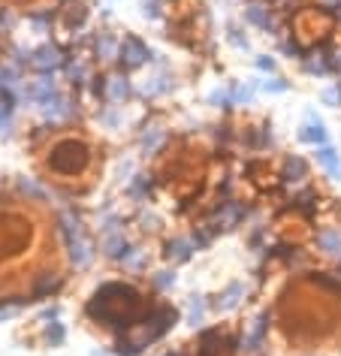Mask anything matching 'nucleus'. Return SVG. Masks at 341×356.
I'll use <instances>...</instances> for the list:
<instances>
[{"mask_svg": "<svg viewBox=\"0 0 341 356\" xmlns=\"http://www.w3.org/2000/svg\"><path fill=\"white\" fill-rule=\"evenodd\" d=\"M145 311L148 302L130 281H103L85 302V317L97 326L109 329L112 335L139 326L145 320Z\"/></svg>", "mask_w": 341, "mask_h": 356, "instance_id": "obj_1", "label": "nucleus"}, {"mask_svg": "<svg viewBox=\"0 0 341 356\" xmlns=\"http://www.w3.org/2000/svg\"><path fill=\"white\" fill-rule=\"evenodd\" d=\"M91 160H94V148L82 136H61L46 151L49 172L64 178V181H76L79 175H85L91 169Z\"/></svg>", "mask_w": 341, "mask_h": 356, "instance_id": "obj_2", "label": "nucleus"}, {"mask_svg": "<svg viewBox=\"0 0 341 356\" xmlns=\"http://www.w3.org/2000/svg\"><path fill=\"white\" fill-rule=\"evenodd\" d=\"M148 60H151L148 42L127 33V37L121 40V49H118V70L121 73H136V70H142Z\"/></svg>", "mask_w": 341, "mask_h": 356, "instance_id": "obj_3", "label": "nucleus"}, {"mask_svg": "<svg viewBox=\"0 0 341 356\" xmlns=\"http://www.w3.org/2000/svg\"><path fill=\"white\" fill-rule=\"evenodd\" d=\"M145 329H148V335H151V341H160L166 332H173L175 323H178V311L173 305H166V302H154V305H148L145 311Z\"/></svg>", "mask_w": 341, "mask_h": 356, "instance_id": "obj_4", "label": "nucleus"}, {"mask_svg": "<svg viewBox=\"0 0 341 356\" xmlns=\"http://www.w3.org/2000/svg\"><path fill=\"white\" fill-rule=\"evenodd\" d=\"M31 238V227L24 224H13L10 218H0V263L3 260H13L15 254L24 251V245H28Z\"/></svg>", "mask_w": 341, "mask_h": 356, "instance_id": "obj_5", "label": "nucleus"}, {"mask_svg": "<svg viewBox=\"0 0 341 356\" xmlns=\"http://www.w3.org/2000/svg\"><path fill=\"white\" fill-rule=\"evenodd\" d=\"M269 323H272V311H260V314L248 323L245 332H241V338H239V353L254 356V353L263 350L266 338H269Z\"/></svg>", "mask_w": 341, "mask_h": 356, "instance_id": "obj_6", "label": "nucleus"}, {"mask_svg": "<svg viewBox=\"0 0 341 356\" xmlns=\"http://www.w3.org/2000/svg\"><path fill=\"white\" fill-rule=\"evenodd\" d=\"M133 97V82L127 79V73H121V70H115V73H106L103 76V103L109 106H124Z\"/></svg>", "mask_w": 341, "mask_h": 356, "instance_id": "obj_7", "label": "nucleus"}, {"mask_svg": "<svg viewBox=\"0 0 341 356\" xmlns=\"http://www.w3.org/2000/svg\"><path fill=\"white\" fill-rule=\"evenodd\" d=\"M61 287H64V275L61 272H51V269L37 272L28 284V302H42V299L58 296Z\"/></svg>", "mask_w": 341, "mask_h": 356, "instance_id": "obj_8", "label": "nucleus"}, {"mask_svg": "<svg viewBox=\"0 0 341 356\" xmlns=\"http://www.w3.org/2000/svg\"><path fill=\"white\" fill-rule=\"evenodd\" d=\"M64 248H67V260L73 269H91L94 260H97V248H94L91 238H88V233L67 238Z\"/></svg>", "mask_w": 341, "mask_h": 356, "instance_id": "obj_9", "label": "nucleus"}, {"mask_svg": "<svg viewBox=\"0 0 341 356\" xmlns=\"http://www.w3.org/2000/svg\"><path fill=\"white\" fill-rule=\"evenodd\" d=\"M64 64H67V51L55 46V42H42L31 55V67L37 70V73H58Z\"/></svg>", "mask_w": 341, "mask_h": 356, "instance_id": "obj_10", "label": "nucleus"}, {"mask_svg": "<svg viewBox=\"0 0 341 356\" xmlns=\"http://www.w3.org/2000/svg\"><path fill=\"white\" fill-rule=\"evenodd\" d=\"M248 215V209H245V202H236V200H223L218 209H214V215H212V229L214 233H221V229H236L241 220H245Z\"/></svg>", "mask_w": 341, "mask_h": 356, "instance_id": "obj_11", "label": "nucleus"}, {"mask_svg": "<svg viewBox=\"0 0 341 356\" xmlns=\"http://www.w3.org/2000/svg\"><path fill=\"white\" fill-rule=\"evenodd\" d=\"M245 22L257 31L266 33H278V22H275V6L266 3V0H251L245 6Z\"/></svg>", "mask_w": 341, "mask_h": 356, "instance_id": "obj_12", "label": "nucleus"}, {"mask_svg": "<svg viewBox=\"0 0 341 356\" xmlns=\"http://www.w3.org/2000/svg\"><path fill=\"white\" fill-rule=\"evenodd\" d=\"M166 139H169V133H166L164 124H157V121L145 124V127L139 130V151H142V157H157L160 151H164Z\"/></svg>", "mask_w": 341, "mask_h": 356, "instance_id": "obj_13", "label": "nucleus"}, {"mask_svg": "<svg viewBox=\"0 0 341 356\" xmlns=\"http://www.w3.org/2000/svg\"><path fill=\"white\" fill-rule=\"evenodd\" d=\"M91 49H94V60L97 64H118V49H121V40L115 37L112 31H100L94 33L91 40Z\"/></svg>", "mask_w": 341, "mask_h": 356, "instance_id": "obj_14", "label": "nucleus"}, {"mask_svg": "<svg viewBox=\"0 0 341 356\" xmlns=\"http://www.w3.org/2000/svg\"><path fill=\"white\" fill-rule=\"evenodd\" d=\"M24 94H28L31 103H49V100H55V97L61 94L55 73H40L28 88H24Z\"/></svg>", "mask_w": 341, "mask_h": 356, "instance_id": "obj_15", "label": "nucleus"}, {"mask_svg": "<svg viewBox=\"0 0 341 356\" xmlns=\"http://www.w3.org/2000/svg\"><path fill=\"white\" fill-rule=\"evenodd\" d=\"M314 242H317V251L326 260H335L341 266V229L338 227H320Z\"/></svg>", "mask_w": 341, "mask_h": 356, "instance_id": "obj_16", "label": "nucleus"}, {"mask_svg": "<svg viewBox=\"0 0 341 356\" xmlns=\"http://www.w3.org/2000/svg\"><path fill=\"white\" fill-rule=\"evenodd\" d=\"M329 58H332V49L326 46H314L302 55V70L308 76H329L332 67H329Z\"/></svg>", "mask_w": 341, "mask_h": 356, "instance_id": "obj_17", "label": "nucleus"}, {"mask_svg": "<svg viewBox=\"0 0 341 356\" xmlns=\"http://www.w3.org/2000/svg\"><path fill=\"white\" fill-rule=\"evenodd\" d=\"M241 299H245V284H241V281H230L227 287L218 293V299L212 302V308L218 311V314H230V311H236L241 305Z\"/></svg>", "mask_w": 341, "mask_h": 356, "instance_id": "obj_18", "label": "nucleus"}, {"mask_svg": "<svg viewBox=\"0 0 341 356\" xmlns=\"http://www.w3.org/2000/svg\"><path fill=\"white\" fill-rule=\"evenodd\" d=\"M42 115H46V121H49V124H61V121H70V118H76V115H79V109H76V103L70 100V97L58 94L55 100L42 103Z\"/></svg>", "mask_w": 341, "mask_h": 356, "instance_id": "obj_19", "label": "nucleus"}, {"mask_svg": "<svg viewBox=\"0 0 341 356\" xmlns=\"http://www.w3.org/2000/svg\"><path fill=\"white\" fill-rule=\"evenodd\" d=\"M308 175H311V166H308V160L305 157H299V154H287L284 157L281 178L287 184H302V181H308Z\"/></svg>", "mask_w": 341, "mask_h": 356, "instance_id": "obj_20", "label": "nucleus"}, {"mask_svg": "<svg viewBox=\"0 0 341 356\" xmlns=\"http://www.w3.org/2000/svg\"><path fill=\"white\" fill-rule=\"evenodd\" d=\"M299 139L302 142H311V145H326V139H329V133H326V124H323L317 118V112H305V124H302V130H299Z\"/></svg>", "mask_w": 341, "mask_h": 356, "instance_id": "obj_21", "label": "nucleus"}, {"mask_svg": "<svg viewBox=\"0 0 341 356\" xmlns=\"http://www.w3.org/2000/svg\"><path fill=\"white\" fill-rule=\"evenodd\" d=\"M175 88V79L169 76V73H164V70H157V73H151L145 82H142V88H139V94L142 97H148V100H154V97H164V94H169Z\"/></svg>", "mask_w": 341, "mask_h": 356, "instance_id": "obj_22", "label": "nucleus"}, {"mask_svg": "<svg viewBox=\"0 0 341 356\" xmlns=\"http://www.w3.org/2000/svg\"><path fill=\"white\" fill-rule=\"evenodd\" d=\"M196 251V245H193V238H187V236H173V238H166V251L164 257L169 263H187L193 257Z\"/></svg>", "mask_w": 341, "mask_h": 356, "instance_id": "obj_23", "label": "nucleus"}, {"mask_svg": "<svg viewBox=\"0 0 341 356\" xmlns=\"http://www.w3.org/2000/svg\"><path fill=\"white\" fill-rule=\"evenodd\" d=\"M15 193L28 202H46L49 200V191L42 188L37 178H28V175H19L15 178Z\"/></svg>", "mask_w": 341, "mask_h": 356, "instance_id": "obj_24", "label": "nucleus"}, {"mask_svg": "<svg viewBox=\"0 0 341 356\" xmlns=\"http://www.w3.org/2000/svg\"><path fill=\"white\" fill-rule=\"evenodd\" d=\"M118 266H121L124 272H133V275H136V272H145V269H148V251H145L142 245H133V242H130L127 254H124L121 260H118Z\"/></svg>", "mask_w": 341, "mask_h": 356, "instance_id": "obj_25", "label": "nucleus"}, {"mask_svg": "<svg viewBox=\"0 0 341 356\" xmlns=\"http://www.w3.org/2000/svg\"><path fill=\"white\" fill-rule=\"evenodd\" d=\"M314 157H317V163L326 169L332 178H341V154H338V151L332 148V145H317Z\"/></svg>", "mask_w": 341, "mask_h": 356, "instance_id": "obj_26", "label": "nucleus"}, {"mask_svg": "<svg viewBox=\"0 0 341 356\" xmlns=\"http://www.w3.org/2000/svg\"><path fill=\"white\" fill-rule=\"evenodd\" d=\"M64 70H67V76H70V82H73V85H88L94 79L91 76V67H88L85 58H67Z\"/></svg>", "mask_w": 341, "mask_h": 356, "instance_id": "obj_27", "label": "nucleus"}, {"mask_svg": "<svg viewBox=\"0 0 341 356\" xmlns=\"http://www.w3.org/2000/svg\"><path fill=\"white\" fill-rule=\"evenodd\" d=\"M205 311H209V302L205 296H191L187 299V314H184V323L187 326H203L205 323Z\"/></svg>", "mask_w": 341, "mask_h": 356, "instance_id": "obj_28", "label": "nucleus"}, {"mask_svg": "<svg viewBox=\"0 0 341 356\" xmlns=\"http://www.w3.org/2000/svg\"><path fill=\"white\" fill-rule=\"evenodd\" d=\"M151 175H145V172H136L127 181V197L130 200H136V202H145L148 200V193H151Z\"/></svg>", "mask_w": 341, "mask_h": 356, "instance_id": "obj_29", "label": "nucleus"}, {"mask_svg": "<svg viewBox=\"0 0 341 356\" xmlns=\"http://www.w3.org/2000/svg\"><path fill=\"white\" fill-rule=\"evenodd\" d=\"M314 287L332 293V296H341V275H332V272H311L308 278Z\"/></svg>", "mask_w": 341, "mask_h": 356, "instance_id": "obj_30", "label": "nucleus"}, {"mask_svg": "<svg viewBox=\"0 0 341 356\" xmlns=\"http://www.w3.org/2000/svg\"><path fill=\"white\" fill-rule=\"evenodd\" d=\"M42 341L49 347H61L67 341V329L61 320H49V323H42Z\"/></svg>", "mask_w": 341, "mask_h": 356, "instance_id": "obj_31", "label": "nucleus"}, {"mask_svg": "<svg viewBox=\"0 0 341 356\" xmlns=\"http://www.w3.org/2000/svg\"><path fill=\"white\" fill-rule=\"evenodd\" d=\"M13 115H15V94H10V91H0V133L10 130Z\"/></svg>", "mask_w": 341, "mask_h": 356, "instance_id": "obj_32", "label": "nucleus"}, {"mask_svg": "<svg viewBox=\"0 0 341 356\" xmlns=\"http://www.w3.org/2000/svg\"><path fill=\"white\" fill-rule=\"evenodd\" d=\"M254 94H257V88L251 85V82H236V85H230L232 106H248L251 100H254Z\"/></svg>", "mask_w": 341, "mask_h": 356, "instance_id": "obj_33", "label": "nucleus"}, {"mask_svg": "<svg viewBox=\"0 0 341 356\" xmlns=\"http://www.w3.org/2000/svg\"><path fill=\"white\" fill-rule=\"evenodd\" d=\"M28 22H31V28L37 33H49L51 24H55V13H51V10H33L28 15Z\"/></svg>", "mask_w": 341, "mask_h": 356, "instance_id": "obj_34", "label": "nucleus"}, {"mask_svg": "<svg viewBox=\"0 0 341 356\" xmlns=\"http://www.w3.org/2000/svg\"><path fill=\"white\" fill-rule=\"evenodd\" d=\"M97 118H100L109 130H118L124 124V109H121V106H103V109L97 112Z\"/></svg>", "mask_w": 341, "mask_h": 356, "instance_id": "obj_35", "label": "nucleus"}, {"mask_svg": "<svg viewBox=\"0 0 341 356\" xmlns=\"http://www.w3.org/2000/svg\"><path fill=\"white\" fill-rule=\"evenodd\" d=\"M272 127H269V124H263V127H254L251 130V148L254 151H260V148H269L272 145Z\"/></svg>", "mask_w": 341, "mask_h": 356, "instance_id": "obj_36", "label": "nucleus"}, {"mask_svg": "<svg viewBox=\"0 0 341 356\" xmlns=\"http://www.w3.org/2000/svg\"><path fill=\"white\" fill-rule=\"evenodd\" d=\"M64 22H67V28H70V31H79V28H82V24L88 22V10H85L82 3H73V6L67 10Z\"/></svg>", "mask_w": 341, "mask_h": 356, "instance_id": "obj_37", "label": "nucleus"}, {"mask_svg": "<svg viewBox=\"0 0 341 356\" xmlns=\"http://www.w3.org/2000/svg\"><path fill=\"white\" fill-rule=\"evenodd\" d=\"M175 281H178V278H175V269H160V272L151 275V284H154V290H160V293L173 290Z\"/></svg>", "mask_w": 341, "mask_h": 356, "instance_id": "obj_38", "label": "nucleus"}, {"mask_svg": "<svg viewBox=\"0 0 341 356\" xmlns=\"http://www.w3.org/2000/svg\"><path fill=\"white\" fill-rule=\"evenodd\" d=\"M136 220H139V227L145 229V233H157V229H160V218H157V215H154V211H151V209H145V206L139 209Z\"/></svg>", "mask_w": 341, "mask_h": 356, "instance_id": "obj_39", "label": "nucleus"}, {"mask_svg": "<svg viewBox=\"0 0 341 356\" xmlns=\"http://www.w3.org/2000/svg\"><path fill=\"white\" fill-rule=\"evenodd\" d=\"M139 3H142V15L151 22L164 15V0H139Z\"/></svg>", "mask_w": 341, "mask_h": 356, "instance_id": "obj_40", "label": "nucleus"}, {"mask_svg": "<svg viewBox=\"0 0 341 356\" xmlns=\"http://www.w3.org/2000/svg\"><path fill=\"white\" fill-rule=\"evenodd\" d=\"M209 103L214 106V109H227V106H232V97H230V88H218V91H212Z\"/></svg>", "mask_w": 341, "mask_h": 356, "instance_id": "obj_41", "label": "nucleus"}, {"mask_svg": "<svg viewBox=\"0 0 341 356\" xmlns=\"http://www.w3.org/2000/svg\"><path fill=\"white\" fill-rule=\"evenodd\" d=\"M227 40H230V42H232V46H236L239 51H251V40H248V37H245V33H241L239 28H230V31H227Z\"/></svg>", "mask_w": 341, "mask_h": 356, "instance_id": "obj_42", "label": "nucleus"}, {"mask_svg": "<svg viewBox=\"0 0 341 356\" xmlns=\"http://www.w3.org/2000/svg\"><path fill=\"white\" fill-rule=\"evenodd\" d=\"M260 88H263V91H269V94H284L290 85H287L284 79H266V82L260 85Z\"/></svg>", "mask_w": 341, "mask_h": 356, "instance_id": "obj_43", "label": "nucleus"}, {"mask_svg": "<svg viewBox=\"0 0 341 356\" xmlns=\"http://www.w3.org/2000/svg\"><path fill=\"white\" fill-rule=\"evenodd\" d=\"M281 51H284L287 58H299V60H302V55H305L296 40H281Z\"/></svg>", "mask_w": 341, "mask_h": 356, "instance_id": "obj_44", "label": "nucleus"}, {"mask_svg": "<svg viewBox=\"0 0 341 356\" xmlns=\"http://www.w3.org/2000/svg\"><path fill=\"white\" fill-rule=\"evenodd\" d=\"M323 103L326 106H341V82L335 88H326V91H323Z\"/></svg>", "mask_w": 341, "mask_h": 356, "instance_id": "obj_45", "label": "nucleus"}, {"mask_svg": "<svg viewBox=\"0 0 341 356\" xmlns=\"http://www.w3.org/2000/svg\"><path fill=\"white\" fill-rule=\"evenodd\" d=\"M254 64L263 70V73H275V70H278V60H275V58H269V55H260Z\"/></svg>", "mask_w": 341, "mask_h": 356, "instance_id": "obj_46", "label": "nucleus"}, {"mask_svg": "<svg viewBox=\"0 0 341 356\" xmlns=\"http://www.w3.org/2000/svg\"><path fill=\"white\" fill-rule=\"evenodd\" d=\"M15 24V15L10 10H0V33H10Z\"/></svg>", "mask_w": 341, "mask_h": 356, "instance_id": "obj_47", "label": "nucleus"}, {"mask_svg": "<svg viewBox=\"0 0 341 356\" xmlns=\"http://www.w3.org/2000/svg\"><path fill=\"white\" fill-rule=\"evenodd\" d=\"M314 6L323 13H341V0H314Z\"/></svg>", "mask_w": 341, "mask_h": 356, "instance_id": "obj_48", "label": "nucleus"}, {"mask_svg": "<svg viewBox=\"0 0 341 356\" xmlns=\"http://www.w3.org/2000/svg\"><path fill=\"white\" fill-rule=\"evenodd\" d=\"M329 67H332V73H341V51H332Z\"/></svg>", "mask_w": 341, "mask_h": 356, "instance_id": "obj_49", "label": "nucleus"}]
</instances>
